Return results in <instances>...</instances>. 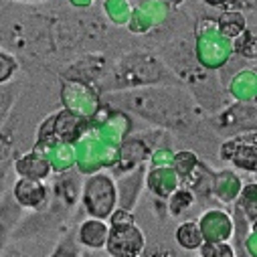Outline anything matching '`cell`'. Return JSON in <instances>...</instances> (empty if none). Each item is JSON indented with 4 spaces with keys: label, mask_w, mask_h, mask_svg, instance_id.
Returning a JSON list of instances; mask_svg holds the SVG:
<instances>
[{
    "label": "cell",
    "mask_w": 257,
    "mask_h": 257,
    "mask_svg": "<svg viewBox=\"0 0 257 257\" xmlns=\"http://www.w3.org/2000/svg\"><path fill=\"white\" fill-rule=\"evenodd\" d=\"M105 245L113 257H136L144 247V235L132 221L119 223L111 227Z\"/></svg>",
    "instance_id": "cell-1"
},
{
    "label": "cell",
    "mask_w": 257,
    "mask_h": 257,
    "mask_svg": "<svg viewBox=\"0 0 257 257\" xmlns=\"http://www.w3.org/2000/svg\"><path fill=\"white\" fill-rule=\"evenodd\" d=\"M15 197L23 207H39L47 197V188L39 180L23 178L15 186Z\"/></svg>",
    "instance_id": "cell-2"
},
{
    "label": "cell",
    "mask_w": 257,
    "mask_h": 257,
    "mask_svg": "<svg viewBox=\"0 0 257 257\" xmlns=\"http://www.w3.org/2000/svg\"><path fill=\"white\" fill-rule=\"evenodd\" d=\"M81 241L89 247H103L107 241V227L99 221H87L81 227Z\"/></svg>",
    "instance_id": "cell-3"
},
{
    "label": "cell",
    "mask_w": 257,
    "mask_h": 257,
    "mask_svg": "<svg viewBox=\"0 0 257 257\" xmlns=\"http://www.w3.org/2000/svg\"><path fill=\"white\" fill-rule=\"evenodd\" d=\"M17 170H19L25 178L41 180V178H45V176L49 174V162H47L43 156L39 158V162H33V154H29V156H25V158L19 160Z\"/></svg>",
    "instance_id": "cell-4"
},
{
    "label": "cell",
    "mask_w": 257,
    "mask_h": 257,
    "mask_svg": "<svg viewBox=\"0 0 257 257\" xmlns=\"http://www.w3.org/2000/svg\"><path fill=\"white\" fill-rule=\"evenodd\" d=\"M176 239H178V243H180L184 249H197V247L203 245V233H201L199 225L192 223V221L182 223V225L178 227Z\"/></svg>",
    "instance_id": "cell-5"
},
{
    "label": "cell",
    "mask_w": 257,
    "mask_h": 257,
    "mask_svg": "<svg viewBox=\"0 0 257 257\" xmlns=\"http://www.w3.org/2000/svg\"><path fill=\"white\" fill-rule=\"evenodd\" d=\"M219 27H221L223 35L239 37L241 31L245 29V19L241 13H223V17L219 19Z\"/></svg>",
    "instance_id": "cell-6"
},
{
    "label": "cell",
    "mask_w": 257,
    "mask_h": 257,
    "mask_svg": "<svg viewBox=\"0 0 257 257\" xmlns=\"http://www.w3.org/2000/svg\"><path fill=\"white\" fill-rule=\"evenodd\" d=\"M231 160H233L235 164H239L241 168H243V160H249V164L255 168V144H253V142H251V144H245V146L235 144V152H233Z\"/></svg>",
    "instance_id": "cell-7"
},
{
    "label": "cell",
    "mask_w": 257,
    "mask_h": 257,
    "mask_svg": "<svg viewBox=\"0 0 257 257\" xmlns=\"http://www.w3.org/2000/svg\"><path fill=\"white\" fill-rule=\"evenodd\" d=\"M15 67H17L15 59L9 57V55H5V53H0V81H7L13 75Z\"/></svg>",
    "instance_id": "cell-8"
},
{
    "label": "cell",
    "mask_w": 257,
    "mask_h": 257,
    "mask_svg": "<svg viewBox=\"0 0 257 257\" xmlns=\"http://www.w3.org/2000/svg\"><path fill=\"white\" fill-rule=\"evenodd\" d=\"M203 3L209 7H225L227 3H231V0H203Z\"/></svg>",
    "instance_id": "cell-9"
},
{
    "label": "cell",
    "mask_w": 257,
    "mask_h": 257,
    "mask_svg": "<svg viewBox=\"0 0 257 257\" xmlns=\"http://www.w3.org/2000/svg\"><path fill=\"white\" fill-rule=\"evenodd\" d=\"M25 3H31V0H25Z\"/></svg>",
    "instance_id": "cell-10"
}]
</instances>
